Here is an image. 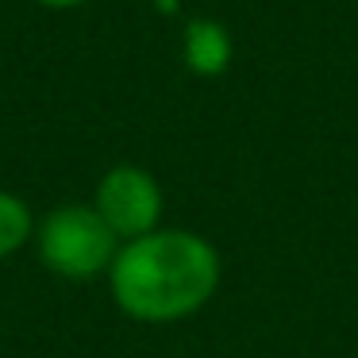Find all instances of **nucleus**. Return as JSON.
<instances>
[{
	"label": "nucleus",
	"instance_id": "obj_5",
	"mask_svg": "<svg viewBox=\"0 0 358 358\" xmlns=\"http://www.w3.org/2000/svg\"><path fill=\"white\" fill-rule=\"evenodd\" d=\"M31 239V212L16 193L0 189V258H8Z\"/></svg>",
	"mask_w": 358,
	"mask_h": 358
},
{
	"label": "nucleus",
	"instance_id": "obj_2",
	"mask_svg": "<svg viewBox=\"0 0 358 358\" xmlns=\"http://www.w3.org/2000/svg\"><path fill=\"white\" fill-rule=\"evenodd\" d=\"M116 231L89 204H62L39 227V258L62 278H93L116 262Z\"/></svg>",
	"mask_w": 358,
	"mask_h": 358
},
{
	"label": "nucleus",
	"instance_id": "obj_6",
	"mask_svg": "<svg viewBox=\"0 0 358 358\" xmlns=\"http://www.w3.org/2000/svg\"><path fill=\"white\" fill-rule=\"evenodd\" d=\"M47 8H73V4H85V0H39Z\"/></svg>",
	"mask_w": 358,
	"mask_h": 358
},
{
	"label": "nucleus",
	"instance_id": "obj_4",
	"mask_svg": "<svg viewBox=\"0 0 358 358\" xmlns=\"http://www.w3.org/2000/svg\"><path fill=\"white\" fill-rule=\"evenodd\" d=\"M185 62L201 78L224 73L227 62H231V39H227V31L220 24H212V20H193L185 27Z\"/></svg>",
	"mask_w": 358,
	"mask_h": 358
},
{
	"label": "nucleus",
	"instance_id": "obj_1",
	"mask_svg": "<svg viewBox=\"0 0 358 358\" xmlns=\"http://www.w3.org/2000/svg\"><path fill=\"white\" fill-rule=\"evenodd\" d=\"M108 278L127 316L166 324L208 304L220 281V258L212 243L193 231H150L120 250Z\"/></svg>",
	"mask_w": 358,
	"mask_h": 358
},
{
	"label": "nucleus",
	"instance_id": "obj_3",
	"mask_svg": "<svg viewBox=\"0 0 358 358\" xmlns=\"http://www.w3.org/2000/svg\"><path fill=\"white\" fill-rule=\"evenodd\" d=\"M96 212L116 231V239H143L162 216V189L139 166H116L96 185Z\"/></svg>",
	"mask_w": 358,
	"mask_h": 358
}]
</instances>
